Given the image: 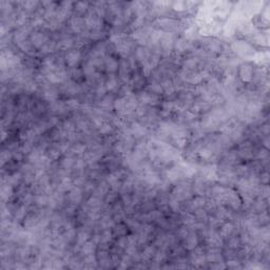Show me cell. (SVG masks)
<instances>
[{
    "label": "cell",
    "mask_w": 270,
    "mask_h": 270,
    "mask_svg": "<svg viewBox=\"0 0 270 270\" xmlns=\"http://www.w3.org/2000/svg\"><path fill=\"white\" fill-rule=\"evenodd\" d=\"M232 49L235 53L241 56H248L252 54V47L248 42L243 40H238L232 43Z\"/></svg>",
    "instance_id": "obj_1"
},
{
    "label": "cell",
    "mask_w": 270,
    "mask_h": 270,
    "mask_svg": "<svg viewBox=\"0 0 270 270\" xmlns=\"http://www.w3.org/2000/svg\"><path fill=\"white\" fill-rule=\"evenodd\" d=\"M31 42L36 48H42V47L48 42V37L42 33H34L31 36Z\"/></svg>",
    "instance_id": "obj_2"
},
{
    "label": "cell",
    "mask_w": 270,
    "mask_h": 270,
    "mask_svg": "<svg viewBox=\"0 0 270 270\" xmlns=\"http://www.w3.org/2000/svg\"><path fill=\"white\" fill-rule=\"evenodd\" d=\"M240 77L243 81L248 82L253 77V69L250 65H243L240 69Z\"/></svg>",
    "instance_id": "obj_3"
},
{
    "label": "cell",
    "mask_w": 270,
    "mask_h": 270,
    "mask_svg": "<svg viewBox=\"0 0 270 270\" xmlns=\"http://www.w3.org/2000/svg\"><path fill=\"white\" fill-rule=\"evenodd\" d=\"M80 59V52L73 50V51H69L66 55V61L70 66H75L78 63Z\"/></svg>",
    "instance_id": "obj_4"
},
{
    "label": "cell",
    "mask_w": 270,
    "mask_h": 270,
    "mask_svg": "<svg viewBox=\"0 0 270 270\" xmlns=\"http://www.w3.org/2000/svg\"><path fill=\"white\" fill-rule=\"evenodd\" d=\"M160 46L163 48L164 51H169L172 49L173 47V43H174V40H173V37H172L171 34L169 33H166V34H163V37L160 39Z\"/></svg>",
    "instance_id": "obj_5"
},
{
    "label": "cell",
    "mask_w": 270,
    "mask_h": 270,
    "mask_svg": "<svg viewBox=\"0 0 270 270\" xmlns=\"http://www.w3.org/2000/svg\"><path fill=\"white\" fill-rule=\"evenodd\" d=\"M85 24H86L85 19H82L80 17H75V18L72 19V21H71L72 29H73L74 32H76V33L81 32V31L83 30V27H85Z\"/></svg>",
    "instance_id": "obj_6"
},
{
    "label": "cell",
    "mask_w": 270,
    "mask_h": 270,
    "mask_svg": "<svg viewBox=\"0 0 270 270\" xmlns=\"http://www.w3.org/2000/svg\"><path fill=\"white\" fill-rule=\"evenodd\" d=\"M105 65H106V68H107V70L111 72V73H114L116 70L118 69V62L116 59H114L113 57H110L108 56L107 58H106L105 60Z\"/></svg>",
    "instance_id": "obj_7"
},
{
    "label": "cell",
    "mask_w": 270,
    "mask_h": 270,
    "mask_svg": "<svg viewBox=\"0 0 270 270\" xmlns=\"http://www.w3.org/2000/svg\"><path fill=\"white\" fill-rule=\"evenodd\" d=\"M157 23L160 24V27H166V29H172L176 26L177 21L172 18H160L157 19Z\"/></svg>",
    "instance_id": "obj_8"
},
{
    "label": "cell",
    "mask_w": 270,
    "mask_h": 270,
    "mask_svg": "<svg viewBox=\"0 0 270 270\" xmlns=\"http://www.w3.org/2000/svg\"><path fill=\"white\" fill-rule=\"evenodd\" d=\"M179 176H180V170H179V169L172 168L168 172H167V177H168V179L171 180V182H175V180H177Z\"/></svg>",
    "instance_id": "obj_9"
},
{
    "label": "cell",
    "mask_w": 270,
    "mask_h": 270,
    "mask_svg": "<svg viewBox=\"0 0 270 270\" xmlns=\"http://www.w3.org/2000/svg\"><path fill=\"white\" fill-rule=\"evenodd\" d=\"M94 249H95V244H94L93 242H86L82 247V252L85 253L86 255L93 254Z\"/></svg>",
    "instance_id": "obj_10"
},
{
    "label": "cell",
    "mask_w": 270,
    "mask_h": 270,
    "mask_svg": "<svg viewBox=\"0 0 270 270\" xmlns=\"http://www.w3.org/2000/svg\"><path fill=\"white\" fill-rule=\"evenodd\" d=\"M80 199H81V192H80L78 188H74L70 192V199L73 203H78Z\"/></svg>",
    "instance_id": "obj_11"
},
{
    "label": "cell",
    "mask_w": 270,
    "mask_h": 270,
    "mask_svg": "<svg viewBox=\"0 0 270 270\" xmlns=\"http://www.w3.org/2000/svg\"><path fill=\"white\" fill-rule=\"evenodd\" d=\"M136 56H137V59H140V61H146L149 58V53L146 49L138 48L137 52H136Z\"/></svg>",
    "instance_id": "obj_12"
},
{
    "label": "cell",
    "mask_w": 270,
    "mask_h": 270,
    "mask_svg": "<svg viewBox=\"0 0 270 270\" xmlns=\"http://www.w3.org/2000/svg\"><path fill=\"white\" fill-rule=\"evenodd\" d=\"M233 231V225L230 224V223H227V224H225L224 226L222 227L221 229V235L223 236V238H225V236H228L230 235V233Z\"/></svg>",
    "instance_id": "obj_13"
},
{
    "label": "cell",
    "mask_w": 270,
    "mask_h": 270,
    "mask_svg": "<svg viewBox=\"0 0 270 270\" xmlns=\"http://www.w3.org/2000/svg\"><path fill=\"white\" fill-rule=\"evenodd\" d=\"M116 87H117V79H116L115 77H110V78L107 80V82H106V89H107L108 91H112Z\"/></svg>",
    "instance_id": "obj_14"
},
{
    "label": "cell",
    "mask_w": 270,
    "mask_h": 270,
    "mask_svg": "<svg viewBox=\"0 0 270 270\" xmlns=\"http://www.w3.org/2000/svg\"><path fill=\"white\" fill-rule=\"evenodd\" d=\"M72 46H73V40H72V39H68V38H66V39H62L59 43H58V48H60V49H62V50L70 49Z\"/></svg>",
    "instance_id": "obj_15"
},
{
    "label": "cell",
    "mask_w": 270,
    "mask_h": 270,
    "mask_svg": "<svg viewBox=\"0 0 270 270\" xmlns=\"http://www.w3.org/2000/svg\"><path fill=\"white\" fill-rule=\"evenodd\" d=\"M196 244H197L196 236L194 234L189 235L187 238V248L188 249H193L194 247L196 246Z\"/></svg>",
    "instance_id": "obj_16"
},
{
    "label": "cell",
    "mask_w": 270,
    "mask_h": 270,
    "mask_svg": "<svg viewBox=\"0 0 270 270\" xmlns=\"http://www.w3.org/2000/svg\"><path fill=\"white\" fill-rule=\"evenodd\" d=\"M43 96H44V98H46L47 100H49V101H54V100L57 98V94L55 93V91H53V90L44 91Z\"/></svg>",
    "instance_id": "obj_17"
},
{
    "label": "cell",
    "mask_w": 270,
    "mask_h": 270,
    "mask_svg": "<svg viewBox=\"0 0 270 270\" xmlns=\"http://www.w3.org/2000/svg\"><path fill=\"white\" fill-rule=\"evenodd\" d=\"M187 4H188V2H184V1L174 2L173 9L175 11H177V12H183V11L187 10Z\"/></svg>",
    "instance_id": "obj_18"
},
{
    "label": "cell",
    "mask_w": 270,
    "mask_h": 270,
    "mask_svg": "<svg viewBox=\"0 0 270 270\" xmlns=\"http://www.w3.org/2000/svg\"><path fill=\"white\" fill-rule=\"evenodd\" d=\"M1 193H2V197H3V199H7V197H10V196L13 194L12 186H11V185L3 186V188H2Z\"/></svg>",
    "instance_id": "obj_19"
},
{
    "label": "cell",
    "mask_w": 270,
    "mask_h": 270,
    "mask_svg": "<svg viewBox=\"0 0 270 270\" xmlns=\"http://www.w3.org/2000/svg\"><path fill=\"white\" fill-rule=\"evenodd\" d=\"M205 205V199H203V197H196V199H194V200L192 202V208H194V209H197V208H200L203 207V206Z\"/></svg>",
    "instance_id": "obj_20"
},
{
    "label": "cell",
    "mask_w": 270,
    "mask_h": 270,
    "mask_svg": "<svg viewBox=\"0 0 270 270\" xmlns=\"http://www.w3.org/2000/svg\"><path fill=\"white\" fill-rule=\"evenodd\" d=\"M209 50H211L212 52H219L221 51V43L218 42V41H210L209 42Z\"/></svg>",
    "instance_id": "obj_21"
},
{
    "label": "cell",
    "mask_w": 270,
    "mask_h": 270,
    "mask_svg": "<svg viewBox=\"0 0 270 270\" xmlns=\"http://www.w3.org/2000/svg\"><path fill=\"white\" fill-rule=\"evenodd\" d=\"M88 7V3H85V2H77L76 5H75V10L79 13H85L87 11Z\"/></svg>",
    "instance_id": "obj_22"
},
{
    "label": "cell",
    "mask_w": 270,
    "mask_h": 270,
    "mask_svg": "<svg viewBox=\"0 0 270 270\" xmlns=\"http://www.w3.org/2000/svg\"><path fill=\"white\" fill-rule=\"evenodd\" d=\"M85 150H86V146H83L81 144L76 145V146H74L73 148H72V151H73V153H75V154H81V153L85 152Z\"/></svg>",
    "instance_id": "obj_23"
},
{
    "label": "cell",
    "mask_w": 270,
    "mask_h": 270,
    "mask_svg": "<svg viewBox=\"0 0 270 270\" xmlns=\"http://www.w3.org/2000/svg\"><path fill=\"white\" fill-rule=\"evenodd\" d=\"M60 152H61L60 149L53 148L49 151V157L52 158V160H56V158L60 155Z\"/></svg>",
    "instance_id": "obj_24"
},
{
    "label": "cell",
    "mask_w": 270,
    "mask_h": 270,
    "mask_svg": "<svg viewBox=\"0 0 270 270\" xmlns=\"http://www.w3.org/2000/svg\"><path fill=\"white\" fill-rule=\"evenodd\" d=\"M111 129H112V128H111V126H110L109 124H107V122H104V124H102L101 126H100L99 132L101 133V134H108V133L111 132Z\"/></svg>",
    "instance_id": "obj_25"
},
{
    "label": "cell",
    "mask_w": 270,
    "mask_h": 270,
    "mask_svg": "<svg viewBox=\"0 0 270 270\" xmlns=\"http://www.w3.org/2000/svg\"><path fill=\"white\" fill-rule=\"evenodd\" d=\"M111 240V232L109 230H106L104 232V234L101 235V242H100V244H106L108 243V242H110Z\"/></svg>",
    "instance_id": "obj_26"
},
{
    "label": "cell",
    "mask_w": 270,
    "mask_h": 270,
    "mask_svg": "<svg viewBox=\"0 0 270 270\" xmlns=\"http://www.w3.org/2000/svg\"><path fill=\"white\" fill-rule=\"evenodd\" d=\"M88 233H86V232H80L79 234H78V236H77V240H78V243L79 244H85L86 242H87V240H88Z\"/></svg>",
    "instance_id": "obj_27"
},
{
    "label": "cell",
    "mask_w": 270,
    "mask_h": 270,
    "mask_svg": "<svg viewBox=\"0 0 270 270\" xmlns=\"http://www.w3.org/2000/svg\"><path fill=\"white\" fill-rule=\"evenodd\" d=\"M48 196L46 195H38L37 197H36V203L39 205H46L47 203H48Z\"/></svg>",
    "instance_id": "obj_28"
},
{
    "label": "cell",
    "mask_w": 270,
    "mask_h": 270,
    "mask_svg": "<svg viewBox=\"0 0 270 270\" xmlns=\"http://www.w3.org/2000/svg\"><path fill=\"white\" fill-rule=\"evenodd\" d=\"M54 48H55L54 43L47 42V43L42 47V48H41V50H42V52H47V53H49V52H53V50H54Z\"/></svg>",
    "instance_id": "obj_29"
},
{
    "label": "cell",
    "mask_w": 270,
    "mask_h": 270,
    "mask_svg": "<svg viewBox=\"0 0 270 270\" xmlns=\"http://www.w3.org/2000/svg\"><path fill=\"white\" fill-rule=\"evenodd\" d=\"M197 60L196 58H191V59H188L187 61H186V66H187L188 69H192V68H194V66H196V63H197Z\"/></svg>",
    "instance_id": "obj_30"
},
{
    "label": "cell",
    "mask_w": 270,
    "mask_h": 270,
    "mask_svg": "<svg viewBox=\"0 0 270 270\" xmlns=\"http://www.w3.org/2000/svg\"><path fill=\"white\" fill-rule=\"evenodd\" d=\"M73 164H74V160H72V158H70V157L65 158V160L62 161V166H63V168H65V169L70 168V167L73 165Z\"/></svg>",
    "instance_id": "obj_31"
},
{
    "label": "cell",
    "mask_w": 270,
    "mask_h": 270,
    "mask_svg": "<svg viewBox=\"0 0 270 270\" xmlns=\"http://www.w3.org/2000/svg\"><path fill=\"white\" fill-rule=\"evenodd\" d=\"M240 154L242 155V157H245V158H249V157H251V156H252V153H251V151H250L249 149H247V148H245V149H243V150H241V151H240Z\"/></svg>",
    "instance_id": "obj_32"
},
{
    "label": "cell",
    "mask_w": 270,
    "mask_h": 270,
    "mask_svg": "<svg viewBox=\"0 0 270 270\" xmlns=\"http://www.w3.org/2000/svg\"><path fill=\"white\" fill-rule=\"evenodd\" d=\"M238 244H240V242H238V240L236 238H233L229 243L230 247H232V248H236V247L238 246Z\"/></svg>",
    "instance_id": "obj_33"
},
{
    "label": "cell",
    "mask_w": 270,
    "mask_h": 270,
    "mask_svg": "<svg viewBox=\"0 0 270 270\" xmlns=\"http://www.w3.org/2000/svg\"><path fill=\"white\" fill-rule=\"evenodd\" d=\"M106 91H107V89H106V86L105 87H98V89H97V95L98 96H104Z\"/></svg>",
    "instance_id": "obj_34"
},
{
    "label": "cell",
    "mask_w": 270,
    "mask_h": 270,
    "mask_svg": "<svg viewBox=\"0 0 270 270\" xmlns=\"http://www.w3.org/2000/svg\"><path fill=\"white\" fill-rule=\"evenodd\" d=\"M263 177H264V183H267V182H268V174H267V173H264V174H263Z\"/></svg>",
    "instance_id": "obj_35"
}]
</instances>
